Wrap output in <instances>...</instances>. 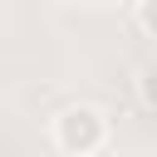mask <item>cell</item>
<instances>
[{
  "instance_id": "6da1fadb",
  "label": "cell",
  "mask_w": 157,
  "mask_h": 157,
  "mask_svg": "<svg viewBox=\"0 0 157 157\" xmlns=\"http://www.w3.org/2000/svg\"><path fill=\"white\" fill-rule=\"evenodd\" d=\"M108 132H113L108 128V113L93 108V103H69L49 123V137H54V147L64 157H93V152H103L108 147Z\"/></svg>"
},
{
  "instance_id": "7a4b0ae2",
  "label": "cell",
  "mask_w": 157,
  "mask_h": 157,
  "mask_svg": "<svg viewBox=\"0 0 157 157\" xmlns=\"http://www.w3.org/2000/svg\"><path fill=\"white\" fill-rule=\"evenodd\" d=\"M132 25H137L147 39H157V0H137V5H132Z\"/></svg>"
},
{
  "instance_id": "3957f363",
  "label": "cell",
  "mask_w": 157,
  "mask_h": 157,
  "mask_svg": "<svg viewBox=\"0 0 157 157\" xmlns=\"http://www.w3.org/2000/svg\"><path fill=\"white\" fill-rule=\"evenodd\" d=\"M137 98L157 113V64H147V69H137Z\"/></svg>"
}]
</instances>
